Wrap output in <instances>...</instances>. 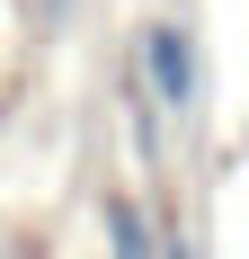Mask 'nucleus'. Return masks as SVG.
I'll return each instance as SVG.
<instances>
[{"mask_svg":"<svg viewBox=\"0 0 249 259\" xmlns=\"http://www.w3.org/2000/svg\"><path fill=\"white\" fill-rule=\"evenodd\" d=\"M134 72H143V90L169 107V116H196V107H205V45H196L187 18H143Z\"/></svg>","mask_w":249,"mask_h":259,"instance_id":"nucleus-1","label":"nucleus"},{"mask_svg":"<svg viewBox=\"0 0 249 259\" xmlns=\"http://www.w3.org/2000/svg\"><path fill=\"white\" fill-rule=\"evenodd\" d=\"M98 224H107V259H160V224H151V214L134 206L125 188L98 206Z\"/></svg>","mask_w":249,"mask_h":259,"instance_id":"nucleus-2","label":"nucleus"},{"mask_svg":"<svg viewBox=\"0 0 249 259\" xmlns=\"http://www.w3.org/2000/svg\"><path fill=\"white\" fill-rule=\"evenodd\" d=\"M160 116H169V107L151 99V90H143V72H134V80H125V125H134V143H143V170L160 161Z\"/></svg>","mask_w":249,"mask_h":259,"instance_id":"nucleus-3","label":"nucleus"},{"mask_svg":"<svg viewBox=\"0 0 249 259\" xmlns=\"http://www.w3.org/2000/svg\"><path fill=\"white\" fill-rule=\"evenodd\" d=\"M160 259H196V241H187V233H160Z\"/></svg>","mask_w":249,"mask_h":259,"instance_id":"nucleus-4","label":"nucleus"}]
</instances>
